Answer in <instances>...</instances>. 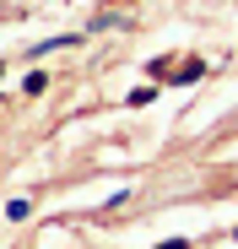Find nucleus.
<instances>
[{
  "label": "nucleus",
  "mask_w": 238,
  "mask_h": 249,
  "mask_svg": "<svg viewBox=\"0 0 238 249\" xmlns=\"http://www.w3.org/2000/svg\"><path fill=\"white\" fill-rule=\"evenodd\" d=\"M152 98H157V87H136V92H130V98H125V103H130V108H146V103H152Z\"/></svg>",
  "instance_id": "obj_2"
},
{
  "label": "nucleus",
  "mask_w": 238,
  "mask_h": 249,
  "mask_svg": "<svg viewBox=\"0 0 238 249\" xmlns=\"http://www.w3.org/2000/svg\"><path fill=\"white\" fill-rule=\"evenodd\" d=\"M6 217H11V222H27V217H33V200H22V195L6 200Z\"/></svg>",
  "instance_id": "obj_1"
},
{
  "label": "nucleus",
  "mask_w": 238,
  "mask_h": 249,
  "mask_svg": "<svg viewBox=\"0 0 238 249\" xmlns=\"http://www.w3.org/2000/svg\"><path fill=\"white\" fill-rule=\"evenodd\" d=\"M157 249H189V238H163Z\"/></svg>",
  "instance_id": "obj_3"
}]
</instances>
